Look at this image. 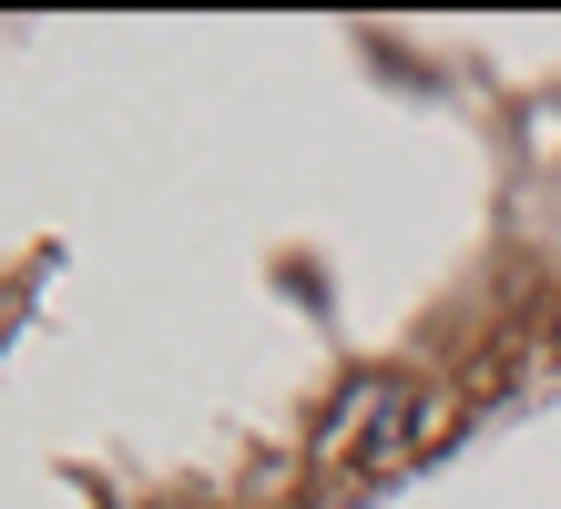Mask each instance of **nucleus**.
I'll list each match as a JSON object with an SVG mask.
<instances>
[]
</instances>
